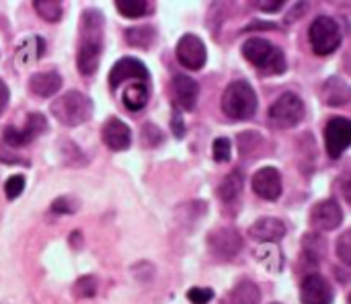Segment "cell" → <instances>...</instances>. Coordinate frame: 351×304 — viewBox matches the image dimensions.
<instances>
[{"mask_svg":"<svg viewBox=\"0 0 351 304\" xmlns=\"http://www.w3.org/2000/svg\"><path fill=\"white\" fill-rule=\"evenodd\" d=\"M274 304H280V303H274Z\"/></svg>","mask_w":351,"mask_h":304,"instance_id":"cell-37","label":"cell"},{"mask_svg":"<svg viewBox=\"0 0 351 304\" xmlns=\"http://www.w3.org/2000/svg\"><path fill=\"white\" fill-rule=\"evenodd\" d=\"M321 99L329 107H343L350 103V84L341 76H333L323 84Z\"/></svg>","mask_w":351,"mask_h":304,"instance_id":"cell-19","label":"cell"},{"mask_svg":"<svg viewBox=\"0 0 351 304\" xmlns=\"http://www.w3.org/2000/svg\"><path fill=\"white\" fill-rule=\"evenodd\" d=\"M337 255L343 261V266H351V233L346 231L337 241Z\"/></svg>","mask_w":351,"mask_h":304,"instance_id":"cell-33","label":"cell"},{"mask_svg":"<svg viewBox=\"0 0 351 304\" xmlns=\"http://www.w3.org/2000/svg\"><path fill=\"white\" fill-rule=\"evenodd\" d=\"M222 111L230 119H251L257 113V93L247 80H232L222 95Z\"/></svg>","mask_w":351,"mask_h":304,"instance_id":"cell-3","label":"cell"},{"mask_svg":"<svg viewBox=\"0 0 351 304\" xmlns=\"http://www.w3.org/2000/svg\"><path fill=\"white\" fill-rule=\"evenodd\" d=\"M76 210H78V202L68 196H62V198L53 200V204H51V212H56V214H72Z\"/></svg>","mask_w":351,"mask_h":304,"instance_id":"cell-31","label":"cell"},{"mask_svg":"<svg viewBox=\"0 0 351 304\" xmlns=\"http://www.w3.org/2000/svg\"><path fill=\"white\" fill-rule=\"evenodd\" d=\"M284 4H286V2H282V0H274V2H255V6H257L259 10H263V12H278V10L284 8Z\"/></svg>","mask_w":351,"mask_h":304,"instance_id":"cell-34","label":"cell"},{"mask_svg":"<svg viewBox=\"0 0 351 304\" xmlns=\"http://www.w3.org/2000/svg\"><path fill=\"white\" fill-rule=\"evenodd\" d=\"M23 189H25V177L23 175H12V177H8L6 179V183H4V196H6V200H16L21 194H23Z\"/></svg>","mask_w":351,"mask_h":304,"instance_id":"cell-29","label":"cell"},{"mask_svg":"<svg viewBox=\"0 0 351 304\" xmlns=\"http://www.w3.org/2000/svg\"><path fill=\"white\" fill-rule=\"evenodd\" d=\"M286 233H288L286 224L280 218H274V216L259 218L249 229L251 239H255L259 243H278V241H282L286 237Z\"/></svg>","mask_w":351,"mask_h":304,"instance_id":"cell-17","label":"cell"},{"mask_svg":"<svg viewBox=\"0 0 351 304\" xmlns=\"http://www.w3.org/2000/svg\"><path fill=\"white\" fill-rule=\"evenodd\" d=\"M343 222V210L335 200H323L311 210V226L319 233H331Z\"/></svg>","mask_w":351,"mask_h":304,"instance_id":"cell-12","label":"cell"},{"mask_svg":"<svg viewBox=\"0 0 351 304\" xmlns=\"http://www.w3.org/2000/svg\"><path fill=\"white\" fill-rule=\"evenodd\" d=\"M53 117L68 128L84 124L93 113V101L80 91H68L51 103Z\"/></svg>","mask_w":351,"mask_h":304,"instance_id":"cell-4","label":"cell"},{"mask_svg":"<svg viewBox=\"0 0 351 304\" xmlns=\"http://www.w3.org/2000/svg\"><path fill=\"white\" fill-rule=\"evenodd\" d=\"M101 140L107 148L121 152V150H128L132 144V130L121 119L109 117L101 128Z\"/></svg>","mask_w":351,"mask_h":304,"instance_id":"cell-16","label":"cell"},{"mask_svg":"<svg viewBox=\"0 0 351 304\" xmlns=\"http://www.w3.org/2000/svg\"><path fill=\"white\" fill-rule=\"evenodd\" d=\"M300 301L302 304H331L333 303V286L321 274H308L300 284Z\"/></svg>","mask_w":351,"mask_h":304,"instance_id":"cell-13","label":"cell"},{"mask_svg":"<svg viewBox=\"0 0 351 304\" xmlns=\"http://www.w3.org/2000/svg\"><path fill=\"white\" fill-rule=\"evenodd\" d=\"M45 130H47L45 117H43L41 113H29L23 128L8 126V128H4V132H2V138H4V142H6L8 146L19 148V146L31 144V142H33L37 136H41Z\"/></svg>","mask_w":351,"mask_h":304,"instance_id":"cell-7","label":"cell"},{"mask_svg":"<svg viewBox=\"0 0 351 304\" xmlns=\"http://www.w3.org/2000/svg\"><path fill=\"white\" fill-rule=\"evenodd\" d=\"M228 304H261V290L255 282L243 280L232 288Z\"/></svg>","mask_w":351,"mask_h":304,"instance_id":"cell-21","label":"cell"},{"mask_svg":"<svg viewBox=\"0 0 351 304\" xmlns=\"http://www.w3.org/2000/svg\"><path fill=\"white\" fill-rule=\"evenodd\" d=\"M162 132L154 126V124H146L144 128H142V142L148 146V148H154V146H158L160 142H162Z\"/></svg>","mask_w":351,"mask_h":304,"instance_id":"cell-30","label":"cell"},{"mask_svg":"<svg viewBox=\"0 0 351 304\" xmlns=\"http://www.w3.org/2000/svg\"><path fill=\"white\" fill-rule=\"evenodd\" d=\"M171 95L177 111H193L199 97V84L187 74H177L171 82Z\"/></svg>","mask_w":351,"mask_h":304,"instance_id":"cell-14","label":"cell"},{"mask_svg":"<svg viewBox=\"0 0 351 304\" xmlns=\"http://www.w3.org/2000/svg\"><path fill=\"white\" fill-rule=\"evenodd\" d=\"M351 142V121L343 115L331 117L325 128V144L331 159H339Z\"/></svg>","mask_w":351,"mask_h":304,"instance_id":"cell-10","label":"cell"},{"mask_svg":"<svg viewBox=\"0 0 351 304\" xmlns=\"http://www.w3.org/2000/svg\"><path fill=\"white\" fill-rule=\"evenodd\" d=\"M243 56L259 68L261 74L265 76H278L284 74L288 64L286 56L280 47H276L271 41L263 37H251L243 43Z\"/></svg>","mask_w":351,"mask_h":304,"instance_id":"cell-2","label":"cell"},{"mask_svg":"<svg viewBox=\"0 0 351 304\" xmlns=\"http://www.w3.org/2000/svg\"><path fill=\"white\" fill-rule=\"evenodd\" d=\"M105 39V19L99 8H84L80 16L78 31V54L76 66L82 76H93L99 68L103 41Z\"/></svg>","mask_w":351,"mask_h":304,"instance_id":"cell-1","label":"cell"},{"mask_svg":"<svg viewBox=\"0 0 351 304\" xmlns=\"http://www.w3.org/2000/svg\"><path fill=\"white\" fill-rule=\"evenodd\" d=\"M8 97H10L8 86H6L4 80L0 78V115L4 113V109H6V105H8Z\"/></svg>","mask_w":351,"mask_h":304,"instance_id":"cell-36","label":"cell"},{"mask_svg":"<svg viewBox=\"0 0 351 304\" xmlns=\"http://www.w3.org/2000/svg\"><path fill=\"white\" fill-rule=\"evenodd\" d=\"M115 8L128 19H140L148 12L150 2H146V0H119V2H115Z\"/></svg>","mask_w":351,"mask_h":304,"instance_id":"cell-25","label":"cell"},{"mask_svg":"<svg viewBox=\"0 0 351 304\" xmlns=\"http://www.w3.org/2000/svg\"><path fill=\"white\" fill-rule=\"evenodd\" d=\"M33 8L47 23H58L62 19V2H56V0H35Z\"/></svg>","mask_w":351,"mask_h":304,"instance_id":"cell-24","label":"cell"},{"mask_svg":"<svg viewBox=\"0 0 351 304\" xmlns=\"http://www.w3.org/2000/svg\"><path fill=\"white\" fill-rule=\"evenodd\" d=\"M97 288H99V282L95 276H82L72 286V294L80 301H86V299H93L97 294Z\"/></svg>","mask_w":351,"mask_h":304,"instance_id":"cell-26","label":"cell"},{"mask_svg":"<svg viewBox=\"0 0 351 304\" xmlns=\"http://www.w3.org/2000/svg\"><path fill=\"white\" fill-rule=\"evenodd\" d=\"M325 255V241L317 235H308L304 239V257H308L313 264H319Z\"/></svg>","mask_w":351,"mask_h":304,"instance_id":"cell-27","label":"cell"},{"mask_svg":"<svg viewBox=\"0 0 351 304\" xmlns=\"http://www.w3.org/2000/svg\"><path fill=\"white\" fill-rule=\"evenodd\" d=\"M241 191H243V173L234 169L232 173H228L222 179V183L218 187V196L222 202H234L241 196Z\"/></svg>","mask_w":351,"mask_h":304,"instance_id":"cell-22","label":"cell"},{"mask_svg":"<svg viewBox=\"0 0 351 304\" xmlns=\"http://www.w3.org/2000/svg\"><path fill=\"white\" fill-rule=\"evenodd\" d=\"M121 99H123V105L130 111H140L150 101V89H148L146 82H132L130 86L123 89Z\"/></svg>","mask_w":351,"mask_h":304,"instance_id":"cell-20","label":"cell"},{"mask_svg":"<svg viewBox=\"0 0 351 304\" xmlns=\"http://www.w3.org/2000/svg\"><path fill=\"white\" fill-rule=\"evenodd\" d=\"M208 245H210V251L216 257H220V259H232L243 249V237L232 226H220V229H214L210 233Z\"/></svg>","mask_w":351,"mask_h":304,"instance_id":"cell-8","label":"cell"},{"mask_svg":"<svg viewBox=\"0 0 351 304\" xmlns=\"http://www.w3.org/2000/svg\"><path fill=\"white\" fill-rule=\"evenodd\" d=\"M125 41L132 47L138 49H148L154 43V29L150 25H138V27H130L125 29Z\"/></svg>","mask_w":351,"mask_h":304,"instance_id":"cell-23","label":"cell"},{"mask_svg":"<svg viewBox=\"0 0 351 304\" xmlns=\"http://www.w3.org/2000/svg\"><path fill=\"white\" fill-rule=\"evenodd\" d=\"M128 80H134V82H146L150 80V74H148V68L136 60V58H121L119 62L113 64L111 72H109V86L115 91L119 89L121 84H125Z\"/></svg>","mask_w":351,"mask_h":304,"instance_id":"cell-11","label":"cell"},{"mask_svg":"<svg viewBox=\"0 0 351 304\" xmlns=\"http://www.w3.org/2000/svg\"><path fill=\"white\" fill-rule=\"evenodd\" d=\"M212 156L216 163H228L232 156V142L228 138H216L212 144Z\"/></svg>","mask_w":351,"mask_h":304,"instance_id":"cell-28","label":"cell"},{"mask_svg":"<svg viewBox=\"0 0 351 304\" xmlns=\"http://www.w3.org/2000/svg\"><path fill=\"white\" fill-rule=\"evenodd\" d=\"M308 39L313 51L317 56H329L341 45V29L339 23L331 16H317L308 29Z\"/></svg>","mask_w":351,"mask_h":304,"instance_id":"cell-5","label":"cell"},{"mask_svg":"<svg viewBox=\"0 0 351 304\" xmlns=\"http://www.w3.org/2000/svg\"><path fill=\"white\" fill-rule=\"evenodd\" d=\"M267 117L271 126L280 130L296 128L304 117V103L296 93H284L274 101V105L267 111Z\"/></svg>","mask_w":351,"mask_h":304,"instance_id":"cell-6","label":"cell"},{"mask_svg":"<svg viewBox=\"0 0 351 304\" xmlns=\"http://www.w3.org/2000/svg\"><path fill=\"white\" fill-rule=\"evenodd\" d=\"M214 299V290L212 288H189L187 290V301L191 304H208Z\"/></svg>","mask_w":351,"mask_h":304,"instance_id":"cell-32","label":"cell"},{"mask_svg":"<svg viewBox=\"0 0 351 304\" xmlns=\"http://www.w3.org/2000/svg\"><path fill=\"white\" fill-rule=\"evenodd\" d=\"M177 60L187 70H202L208 60L206 43L202 41V37L193 33L183 35L177 43Z\"/></svg>","mask_w":351,"mask_h":304,"instance_id":"cell-9","label":"cell"},{"mask_svg":"<svg viewBox=\"0 0 351 304\" xmlns=\"http://www.w3.org/2000/svg\"><path fill=\"white\" fill-rule=\"evenodd\" d=\"M173 132H175V136L177 138H183V119H181V111H173Z\"/></svg>","mask_w":351,"mask_h":304,"instance_id":"cell-35","label":"cell"},{"mask_svg":"<svg viewBox=\"0 0 351 304\" xmlns=\"http://www.w3.org/2000/svg\"><path fill=\"white\" fill-rule=\"evenodd\" d=\"M253 191L267 202L282 196V175L276 167H263L253 175Z\"/></svg>","mask_w":351,"mask_h":304,"instance_id":"cell-15","label":"cell"},{"mask_svg":"<svg viewBox=\"0 0 351 304\" xmlns=\"http://www.w3.org/2000/svg\"><path fill=\"white\" fill-rule=\"evenodd\" d=\"M62 86V76L56 70L35 72L29 78V91L35 97H53Z\"/></svg>","mask_w":351,"mask_h":304,"instance_id":"cell-18","label":"cell"}]
</instances>
